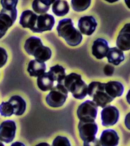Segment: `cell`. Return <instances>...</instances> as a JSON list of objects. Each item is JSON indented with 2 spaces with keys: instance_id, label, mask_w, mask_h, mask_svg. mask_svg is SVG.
I'll return each instance as SVG.
<instances>
[{
  "instance_id": "obj_1",
  "label": "cell",
  "mask_w": 130,
  "mask_h": 146,
  "mask_svg": "<svg viewBox=\"0 0 130 146\" xmlns=\"http://www.w3.org/2000/svg\"><path fill=\"white\" fill-rule=\"evenodd\" d=\"M17 0L1 1L3 9L0 12V39L5 35L8 29L15 23L18 11Z\"/></svg>"
},
{
  "instance_id": "obj_2",
  "label": "cell",
  "mask_w": 130,
  "mask_h": 146,
  "mask_svg": "<svg viewBox=\"0 0 130 146\" xmlns=\"http://www.w3.org/2000/svg\"><path fill=\"white\" fill-rule=\"evenodd\" d=\"M58 36L65 39L68 45L76 46L81 44L83 39L81 33L74 27L70 18H65L59 22L56 28Z\"/></svg>"
},
{
  "instance_id": "obj_3",
  "label": "cell",
  "mask_w": 130,
  "mask_h": 146,
  "mask_svg": "<svg viewBox=\"0 0 130 146\" xmlns=\"http://www.w3.org/2000/svg\"><path fill=\"white\" fill-rule=\"evenodd\" d=\"M24 48L28 54L34 56L35 60L39 62L44 63L51 57V49L43 46L42 40L37 36H31L27 39Z\"/></svg>"
},
{
  "instance_id": "obj_4",
  "label": "cell",
  "mask_w": 130,
  "mask_h": 146,
  "mask_svg": "<svg viewBox=\"0 0 130 146\" xmlns=\"http://www.w3.org/2000/svg\"><path fill=\"white\" fill-rule=\"evenodd\" d=\"M61 84L77 99L83 100L87 95L88 86L82 79L81 76L77 73H72L65 76Z\"/></svg>"
},
{
  "instance_id": "obj_5",
  "label": "cell",
  "mask_w": 130,
  "mask_h": 146,
  "mask_svg": "<svg viewBox=\"0 0 130 146\" xmlns=\"http://www.w3.org/2000/svg\"><path fill=\"white\" fill-rule=\"evenodd\" d=\"M80 137L83 141V146H100V142L96 138L98 126L95 121H83L80 120L78 126Z\"/></svg>"
},
{
  "instance_id": "obj_6",
  "label": "cell",
  "mask_w": 130,
  "mask_h": 146,
  "mask_svg": "<svg viewBox=\"0 0 130 146\" xmlns=\"http://www.w3.org/2000/svg\"><path fill=\"white\" fill-rule=\"evenodd\" d=\"M105 83L92 82L87 86V94L91 98L97 106L104 108L114 99L106 93Z\"/></svg>"
},
{
  "instance_id": "obj_7",
  "label": "cell",
  "mask_w": 130,
  "mask_h": 146,
  "mask_svg": "<svg viewBox=\"0 0 130 146\" xmlns=\"http://www.w3.org/2000/svg\"><path fill=\"white\" fill-rule=\"evenodd\" d=\"M68 91L61 84L57 83L53 87L46 97L47 104L53 108L61 107L65 103L68 97Z\"/></svg>"
},
{
  "instance_id": "obj_8",
  "label": "cell",
  "mask_w": 130,
  "mask_h": 146,
  "mask_svg": "<svg viewBox=\"0 0 130 146\" xmlns=\"http://www.w3.org/2000/svg\"><path fill=\"white\" fill-rule=\"evenodd\" d=\"M98 111V106L95 103L87 100L79 106L77 110V115L81 121H95Z\"/></svg>"
},
{
  "instance_id": "obj_9",
  "label": "cell",
  "mask_w": 130,
  "mask_h": 146,
  "mask_svg": "<svg viewBox=\"0 0 130 146\" xmlns=\"http://www.w3.org/2000/svg\"><path fill=\"white\" fill-rule=\"evenodd\" d=\"M102 124L103 126H112L118 122L120 112L117 108L109 105L104 107L101 112Z\"/></svg>"
},
{
  "instance_id": "obj_10",
  "label": "cell",
  "mask_w": 130,
  "mask_h": 146,
  "mask_svg": "<svg viewBox=\"0 0 130 146\" xmlns=\"http://www.w3.org/2000/svg\"><path fill=\"white\" fill-rule=\"evenodd\" d=\"M16 126L14 121L7 120L0 125V141L9 143L13 141L15 137Z\"/></svg>"
},
{
  "instance_id": "obj_11",
  "label": "cell",
  "mask_w": 130,
  "mask_h": 146,
  "mask_svg": "<svg viewBox=\"0 0 130 146\" xmlns=\"http://www.w3.org/2000/svg\"><path fill=\"white\" fill-rule=\"evenodd\" d=\"M55 24L53 16L48 13L41 14L38 16L37 20L34 33H42L52 30Z\"/></svg>"
},
{
  "instance_id": "obj_12",
  "label": "cell",
  "mask_w": 130,
  "mask_h": 146,
  "mask_svg": "<svg viewBox=\"0 0 130 146\" xmlns=\"http://www.w3.org/2000/svg\"><path fill=\"white\" fill-rule=\"evenodd\" d=\"M97 23L92 16H84L78 21V27L80 31L85 35H91L96 30Z\"/></svg>"
},
{
  "instance_id": "obj_13",
  "label": "cell",
  "mask_w": 130,
  "mask_h": 146,
  "mask_svg": "<svg viewBox=\"0 0 130 146\" xmlns=\"http://www.w3.org/2000/svg\"><path fill=\"white\" fill-rule=\"evenodd\" d=\"M116 46L119 49L129 50L130 49V24H126L120 31L116 41Z\"/></svg>"
},
{
  "instance_id": "obj_14",
  "label": "cell",
  "mask_w": 130,
  "mask_h": 146,
  "mask_svg": "<svg viewBox=\"0 0 130 146\" xmlns=\"http://www.w3.org/2000/svg\"><path fill=\"white\" fill-rule=\"evenodd\" d=\"M38 16L31 10L23 11L20 16L19 23L24 28H29L34 33Z\"/></svg>"
},
{
  "instance_id": "obj_15",
  "label": "cell",
  "mask_w": 130,
  "mask_h": 146,
  "mask_svg": "<svg viewBox=\"0 0 130 146\" xmlns=\"http://www.w3.org/2000/svg\"><path fill=\"white\" fill-rule=\"evenodd\" d=\"M110 48L105 39L99 38L94 41L92 46V54L97 59H101L106 57Z\"/></svg>"
},
{
  "instance_id": "obj_16",
  "label": "cell",
  "mask_w": 130,
  "mask_h": 146,
  "mask_svg": "<svg viewBox=\"0 0 130 146\" xmlns=\"http://www.w3.org/2000/svg\"><path fill=\"white\" fill-rule=\"evenodd\" d=\"M120 139L117 133L112 129H107L102 132L100 138V143L103 146H115L119 143Z\"/></svg>"
},
{
  "instance_id": "obj_17",
  "label": "cell",
  "mask_w": 130,
  "mask_h": 146,
  "mask_svg": "<svg viewBox=\"0 0 130 146\" xmlns=\"http://www.w3.org/2000/svg\"><path fill=\"white\" fill-rule=\"evenodd\" d=\"M105 91L109 96L114 99L121 96L124 92V86L118 81H111L105 83Z\"/></svg>"
},
{
  "instance_id": "obj_18",
  "label": "cell",
  "mask_w": 130,
  "mask_h": 146,
  "mask_svg": "<svg viewBox=\"0 0 130 146\" xmlns=\"http://www.w3.org/2000/svg\"><path fill=\"white\" fill-rule=\"evenodd\" d=\"M9 102L13 107V114L16 116H21L24 114L26 109V103L22 97L19 96H13Z\"/></svg>"
},
{
  "instance_id": "obj_19",
  "label": "cell",
  "mask_w": 130,
  "mask_h": 146,
  "mask_svg": "<svg viewBox=\"0 0 130 146\" xmlns=\"http://www.w3.org/2000/svg\"><path fill=\"white\" fill-rule=\"evenodd\" d=\"M106 57L109 63H112L115 65H119L125 59L123 51L116 47L109 48Z\"/></svg>"
},
{
  "instance_id": "obj_20",
  "label": "cell",
  "mask_w": 130,
  "mask_h": 146,
  "mask_svg": "<svg viewBox=\"0 0 130 146\" xmlns=\"http://www.w3.org/2000/svg\"><path fill=\"white\" fill-rule=\"evenodd\" d=\"M46 65L44 63H41L36 60H32L28 64L27 71L32 77H37L45 72Z\"/></svg>"
},
{
  "instance_id": "obj_21",
  "label": "cell",
  "mask_w": 130,
  "mask_h": 146,
  "mask_svg": "<svg viewBox=\"0 0 130 146\" xmlns=\"http://www.w3.org/2000/svg\"><path fill=\"white\" fill-rule=\"evenodd\" d=\"M70 7L65 1H55L52 5V10L56 16L59 17L65 16L69 12Z\"/></svg>"
},
{
  "instance_id": "obj_22",
  "label": "cell",
  "mask_w": 130,
  "mask_h": 146,
  "mask_svg": "<svg viewBox=\"0 0 130 146\" xmlns=\"http://www.w3.org/2000/svg\"><path fill=\"white\" fill-rule=\"evenodd\" d=\"M37 77V86L41 91H50L53 87L54 80L48 72H44Z\"/></svg>"
},
{
  "instance_id": "obj_23",
  "label": "cell",
  "mask_w": 130,
  "mask_h": 146,
  "mask_svg": "<svg viewBox=\"0 0 130 146\" xmlns=\"http://www.w3.org/2000/svg\"><path fill=\"white\" fill-rule=\"evenodd\" d=\"M48 73L54 81H57L58 84L62 83L66 76L65 69L59 65L51 67Z\"/></svg>"
},
{
  "instance_id": "obj_24",
  "label": "cell",
  "mask_w": 130,
  "mask_h": 146,
  "mask_svg": "<svg viewBox=\"0 0 130 146\" xmlns=\"http://www.w3.org/2000/svg\"><path fill=\"white\" fill-rule=\"evenodd\" d=\"M55 1L52 0H35L33 2V9L37 13L43 14L49 9L50 6Z\"/></svg>"
},
{
  "instance_id": "obj_25",
  "label": "cell",
  "mask_w": 130,
  "mask_h": 146,
  "mask_svg": "<svg viewBox=\"0 0 130 146\" xmlns=\"http://www.w3.org/2000/svg\"><path fill=\"white\" fill-rule=\"evenodd\" d=\"M91 3L90 0H72L71 2L72 8L77 12L86 10L90 6Z\"/></svg>"
},
{
  "instance_id": "obj_26",
  "label": "cell",
  "mask_w": 130,
  "mask_h": 146,
  "mask_svg": "<svg viewBox=\"0 0 130 146\" xmlns=\"http://www.w3.org/2000/svg\"><path fill=\"white\" fill-rule=\"evenodd\" d=\"M0 114L5 117H10L13 114L12 105L9 102H3L0 105Z\"/></svg>"
},
{
  "instance_id": "obj_27",
  "label": "cell",
  "mask_w": 130,
  "mask_h": 146,
  "mask_svg": "<svg viewBox=\"0 0 130 146\" xmlns=\"http://www.w3.org/2000/svg\"><path fill=\"white\" fill-rule=\"evenodd\" d=\"M52 146H70L71 145L70 141L66 137L57 136L53 141Z\"/></svg>"
},
{
  "instance_id": "obj_28",
  "label": "cell",
  "mask_w": 130,
  "mask_h": 146,
  "mask_svg": "<svg viewBox=\"0 0 130 146\" xmlns=\"http://www.w3.org/2000/svg\"><path fill=\"white\" fill-rule=\"evenodd\" d=\"M8 59V55L6 50L0 47V68L3 67Z\"/></svg>"
},
{
  "instance_id": "obj_29",
  "label": "cell",
  "mask_w": 130,
  "mask_h": 146,
  "mask_svg": "<svg viewBox=\"0 0 130 146\" xmlns=\"http://www.w3.org/2000/svg\"><path fill=\"white\" fill-rule=\"evenodd\" d=\"M114 72V68L112 65H107L104 68V72L106 75L111 76L113 74Z\"/></svg>"
},
{
  "instance_id": "obj_30",
  "label": "cell",
  "mask_w": 130,
  "mask_h": 146,
  "mask_svg": "<svg viewBox=\"0 0 130 146\" xmlns=\"http://www.w3.org/2000/svg\"><path fill=\"white\" fill-rule=\"evenodd\" d=\"M3 146L4 145H3V144L2 143H1V142H0V146Z\"/></svg>"
}]
</instances>
